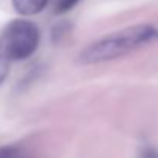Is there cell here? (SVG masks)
<instances>
[{
	"label": "cell",
	"instance_id": "cell-3",
	"mask_svg": "<svg viewBox=\"0 0 158 158\" xmlns=\"http://www.w3.org/2000/svg\"><path fill=\"white\" fill-rule=\"evenodd\" d=\"M49 0H11L14 9L22 15H34L42 12Z\"/></svg>",
	"mask_w": 158,
	"mask_h": 158
},
{
	"label": "cell",
	"instance_id": "cell-6",
	"mask_svg": "<svg viewBox=\"0 0 158 158\" xmlns=\"http://www.w3.org/2000/svg\"><path fill=\"white\" fill-rule=\"evenodd\" d=\"M8 71H9V61L0 55V85L3 83V80L6 78L8 75Z\"/></svg>",
	"mask_w": 158,
	"mask_h": 158
},
{
	"label": "cell",
	"instance_id": "cell-2",
	"mask_svg": "<svg viewBox=\"0 0 158 158\" xmlns=\"http://www.w3.org/2000/svg\"><path fill=\"white\" fill-rule=\"evenodd\" d=\"M40 43V31L35 23L23 19L9 22L0 34V55L8 61L25 60L35 52Z\"/></svg>",
	"mask_w": 158,
	"mask_h": 158
},
{
	"label": "cell",
	"instance_id": "cell-7",
	"mask_svg": "<svg viewBox=\"0 0 158 158\" xmlns=\"http://www.w3.org/2000/svg\"><path fill=\"white\" fill-rule=\"evenodd\" d=\"M140 158H158V151L154 149V148H143L141 152H140Z\"/></svg>",
	"mask_w": 158,
	"mask_h": 158
},
{
	"label": "cell",
	"instance_id": "cell-4",
	"mask_svg": "<svg viewBox=\"0 0 158 158\" xmlns=\"http://www.w3.org/2000/svg\"><path fill=\"white\" fill-rule=\"evenodd\" d=\"M0 158H31V155L19 146H2Z\"/></svg>",
	"mask_w": 158,
	"mask_h": 158
},
{
	"label": "cell",
	"instance_id": "cell-1",
	"mask_svg": "<svg viewBox=\"0 0 158 158\" xmlns=\"http://www.w3.org/2000/svg\"><path fill=\"white\" fill-rule=\"evenodd\" d=\"M155 40H158V29L155 26L152 25L129 26L88 45L80 52L78 61L83 64H94V63H103L107 60H115L146 45H151Z\"/></svg>",
	"mask_w": 158,
	"mask_h": 158
},
{
	"label": "cell",
	"instance_id": "cell-5",
	"mask_svg": "<svg viewBox=\"0 0 158 158\" xmlns=\"http://www.w3.org/2000/svg\"><path fill=\"white\" fill-rule=\"evenodd\" d=\"M80 0H52L54 3V11L57 14H61V12H66L69 9H72Z\"/></svg>",
	"mask_w": 158,
	"mask_h": 158
}]
</instances>
